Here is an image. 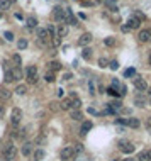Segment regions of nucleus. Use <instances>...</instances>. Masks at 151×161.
<instances>
[{
	"label": "nucleus",
	"mask_w": 151,
	"mask_h": 161,
	"mask_svg": "<svg viewBox=\"0 0 151 161\" xmlns=\"http://www.w3.org/2000/svg\"><path fill=\"white\" fill-rule=\"evenodd\" d=\"M0 17H2V12H0Z\"/></svg>",
	"instance_id": "052dcab7"
},
{
	"label": "nucleus",
	"mask_w": 151,
	"mask_h": 161,
	"mask_svg": "<svg viewBox=\"0 0 151 161\" xmlns=\"http://www.w3.org/2000/svg\"><path fill=\"white\" fill-rule=\"evenodd\" d=\"M150 105H151V97H150Z\"/></svg>",
	"instance_id": "13d9d810"
},
{
	"label": "nucleus",
	"mask_w": 151,
	"mask_h": 161,
	"mask_svg": "<svg viewBox=\"0 0 151 161\" xmlns=\"http://www.w3.org/2000/svg\"><path fill=\"white\" fill-rule=\"evenodd\" d=\"M117 124H124V125L132 127V129H138V127L141 125V122H139V119H136V117H129V119H119Z\"/></svg>",
	"instance_id": "7ed1b4c3"
},
{
	"label": "nucleus",
	"mask_w": 151,
	"mask_h": 161,
	"mask_svg": "<svg viewBox=\"0 0 151 161\" xmlns=\"http://www.w3.org/2000/svg\"><path fill=\"white\" fill-rule=\"evenodd\" d=\"M12 75H14V80H20L22 78V71H20L19 68H14L12 70Z\"/></svg>",
	"instance_id": "c85d7f7f"
},
{
	"label": "nucleus",
	"mask_w": 151,
	"mask_h": 161,
	"mask_svg": "<svg viewBox=\"0 0 151 161\" xmlns=\"http://www.w3.org/2000/svg\"><path fill=\"white\" fill-rule=\"evenodd\" d=\"M148 93H150V97H151V90H150V92H148Z\"/></svg>",
	"instance_id": "4d7b16f0"
},
{
	"label": "nucleus",
	"mask_w": 151,
	"mask_h": 161,
	"mask_svg": "<svg viewBox=\"0 0 151 161\" xmlns=\"http://www.w3.org/2000/svg\"><path fill=\"white\" fill-rule=\"evenodd\" d=\"M14 63H16V68H19V65H20V56L19 54H14Z\"/></svg>",
	"instance_id": "c9c22d12"
},
{
	"label": "nucleus",
	"mask_w": 151,
	"mask_h": 161,
	"mask_svg": "<svg viewBox=\"0 0 151 161\" xmlns=\"http://www.w3.org/2000/svg\"><path fill=\"white\" fill-rule=\"evenodd\" d=\"M88 88H90V93H92V95H95V82H94V80L90 82V85H88Z\"/></svg>",
	"instance_id": "58836bf2"
},
{
	"label": "nucleus",
	"mask_w": 151,
	"mask_h": 161,
	"mask_svg": "<svg viewBox=\"0 0 151 161\" xmlns=\"http://www.w3.org/2000/svg\"><path fill=\"white\" fill-rule=\"evenodd\" d=\"M3 82H5V83H12V82H14V75H12V71H10V70H9V71H5Z\"/></svg>",
	"instance_id": "5701e85b"
},
{
	"label": "nucleus",
	"mask_w": 151,
	"mask_h": 161,
	"mask_svg": "<svg viewBox=\"0 0 151 161\" xmlns=\"http://www.w3.org/2000/svg\"><path fill=\"white\" fill-rule=\"evenodd\" d=\"M98 66H100V68H107V66H109V61H107L105 58H100V59H98Z\"/></svg>",
	"instance_id": "2f4dec72"
},
{
	"label": "nucleus",
	"mask_w": 151,
	"mask_h": 161,
	"mask_svg": "<svg viewBox=\"0 0 151 161\" xmlns=\"http://www.w3.org/2000/svg\"><path fill=\"white\" fill-rule=\"evenodd\" d=\"M44 156H46L44 149H38V151L34 153V158H36V161H42V160H44Z\"/></svg>",
	"instance_id": "412c9836"
},
{
	"label": "nucleus",
	"mask_w": 151,
	"mask_h": 161,
	"mask_svg": "<svg viewBox=\"0 0 151 161\" xmlns=\"http://www.w3.org/2000/svg\"><path fill=\"white\" fill-rule=\"evenodd\" d=\"M82 56H83L85 59H90V58H92V49H90V48H83V51H82Z\"/></svg>",
	"instance_id": "a878e982"
},
{
	"label": "nucleus",
	"mask_w": 151,
	"mask_h": 161,
	"mask_svg": "<svg viewBox=\"0 0 151 161\" xmlns=\"http://www.w3.org/2000/svg\"><path fill=\"white\" fill-rule=\"evenodd\" d=\"M138 160L139 161H151V158H150V154H148V151H141L139 156H138Z\"/></svg>",
	"instance_id": "4be33fe9"
},
{
	"label": "nucleus",
	"mask_w": 151,
	"mask_h": 161,
	"mask_svg": "<svg viewBox=\"0 0 151 161\" xmlns=\"http://www.w3.org/2000/svg\"><path fill=\"white\" fill-rule=\"evenodd\" d=\"M134 105H138V107H144V105H146V102H144V98L139 95V97H136V100H134Z\"/></svg>",
	"instance_id": "393cba45"
},
{
	"label": "nucleus",
	"mask_w": 151,
	"mask_h": 161,
	"mask_svg": "<svg viewBox=\"0 0 151 161\" xmlns=\"http://www.w3.org/2000/svg\"><path fill=\"white\" fill-rule=\"evenodd\" d=\"M10 97H12V92H10V90L0 88V98H2V100H9Z\"/></svg>",
	"instance_id": "dca6fc26"
},
{
	"label": "nucleus",
	"mask_w": 151,
	"mask_h": 161,
	"mask_svg": "<svg viewBox=\"0 0 151 161\" xmlns=\"http://www.w3.org/2000/svg\"><path fill=\"white\" fill-rule=\"evenodd\" d=\"M150 41H151V39H150Z\"/></svg>",
	"instance_id": "680f3d73"
},
{
	"label": "nucleus",
	"mask_w": 151,
	"mask_h": 161,
	"mask_svg": "<svg viewBox=\"0 0 151 161\" xmlns=\"http://www.w3.org/2000/svg\"><path fill=\"white\" fill-rule=\"evenodd\" d=\"M82 149H83L82 144H75V146H73V151H75V153H82Z\"/></svg>",
	"instance_id": "79ce46f5"
},
{
	"label": "nucleus",
	"mask_w": 151,
	"mask_h": 161,
	"mask_svg": "<svg viewBox=\"0 0 151 161\" xmlns=\"http://www.w3.org/2000/svg\"><path fill=\"white\" fill-rule=\"evenodd\" d=\"M148 154H150V158H151V151H148Z\"/></svg>",
	"instance_id": "5fc2aeb1"
},
{
	"label": "nucleus",
	"mask_w": 151,
	"mask_h": 161,
	"mask_svg": "<svg viewBox=\"0 0 151 161\" xmlns=\"http://www.w3.org/2000/svg\"><path fill=\"white\" fill-rule=\"evenodd\" d=\"M38 68L34 66V65H31V66H27V70H26V80H27V83H31V85H34L36 82H38Z\"/></svg>",
	"instance_id": "f03ea898"
},
{
	"label": "nucleus",
	"mask_w": 151,
	"mask_h": 161,
	"mask_svg": "<svg viewBox=\"0 0 151 161\" xmlns=\"http://www.w3.org/2000/svg\"><path fill=\"white\" fill-rule=\"evenodd\" d=\"M36 26H38V20H36V17H29V19H27V27H29V29H34Z\"/></svg>",
	"instance_id": "b1692460"
},
{
	"label": "nucleus",
	"mask_w": 151,
	"mask_h": 161,
	"mask_svg": "<svg viewBox=\"0 0 151 161\" xmlns=\"http://www.w3.org/2000/svg\"><path fill=\"white\" fill-rule=\"evenodd\" d=\"M48 32H49L53 37H56V29H55L53 26H49V27H48Z\"/></svg>",
	"instance_id": "e433bc0d"
},
{
	"label": "nucleus",
	"mask_w": 151,
	"mask_h": 161,
	"mask_svg": "<svg viewBox=\"0 0 151 161\" xmlns=\"http://www.w3.org/2000/svg\"><path fill=\"white\" fill-rule=\"evenodd\" d=\"M3 117V107H0V119Z\"/></svg>",
	"instance_id": "3c124183"
},
{
	"label": "nucleus",
	"mask_w": 151,
	"mask_h": 161,
	"mask_svg": "<svg viewBox=\"0 0 151 161\" xmlns=\"http://www.w3.org/2000/svg\"><path fill=\"white\" fill-rule=\"evenodd\" d=\"M109 65H111V68H112V70H117V68H119V63H117L115 59H114V61H111Z\"/></svg>",
	"instance_id": "a19ab883"
},
{
	"label": "nucleus",
	"mask_w": 151,
	"mask_h": 161,
	"mask_svg": "<svg viewBox=\"0 0 151 161\" xmlns=\"http://www.w3.org/2000/svg\"><path fill=\"white\" fill-rule=\"evenodd\" d=\"M70 117H71L73 121H82V119H83V114H82L80 110H75V108H71V110H70Z\"/></svg>",
	"instance_id": "4468645a"
},
{
	"label": "nucleus",
	"mask_w": 151,
	"mask_h": 161,
	"mask_svg": "<svg viewBox=\"0 0 151 161\" xmlns=\"http://www.w3.org/2000/svg\"><path fill=\"white\" fill-rule=\"evenodd\" d=\"M138 39H139V42H148L151 39V32L150 31H139V34H138Z\"/></svg>",
	"instance_id": "9b49d317"
},
{
	"label": "nucleus",
	"mask_w": 151,
	"mask_h": 161,
	"mask_svg": "<svg viewBox=\"0 0 151 161\" xmlns=\"http://www.w3.org/2000/svg\"><path fill=\"white\" fill-rule=\"evenodd\" d=\"M36 34H38V37L41 39V41H46V39L49 37V32H48V29H38V31H36Z\"/></svg>",
	"instance_id": "2eb2a0df"
},
{
	"label": "nucleus",
	"mask_w": 151,
	"mask_h": 161,
	"mask_svg": "<svg viewBox=\"0 0 151 161\" xmlns=\"http://www.w3.org/2000/svg\"><path fill=\"white\" fill-rule=\"evenodd\" d=\"M70 100H71V108L78 110V108L82 107V100L76 97V93H70Z\"/></svg>",
	"instance_id": "9d476101"
},
{
	"label": "nucleus",
	"mask_w": 151,
	"mask_h": 161,
	"mask_svg": "<svg viewBox=\"0 0 151 161\" xmlns=\"http://www.w3.org/2000/svg\"><path fill=\"white\" fill-rule=\"evenodd\" d=\"M71 76H73V75H71V73H65V76H63V80H70V78H71Z\"/></svg>",
	"instance_id": "de8ad7c7"
},
{
	"label": "nucleus",
	"mask_w": 151,
	"mask_h": 161,
	"mask_svg": "<svg viewBox=\"0 0 151 161\" xmlns=\"http://www.w3.org/2000/svg\"><path fill=\"white\" fill-rule=\"evenodd\" d=\"M92 39H94V37H92L90 32H83V34L80 36V39H78V42H80L82 46H87V44H90V42H92Z\"/></svg>",
	"instance_id": "1a4fd4ad"
},
{
	"label": "nucleus",
	"mask_w": 151,
	"mask_h": 161,
	"mask_svg": "<svg viewBox=\"0 0 151 161\" xmlns=\"http://www.w3.org/2000/svg\"><path fill=\"white\" fill-rule=\"evenodd\" d=\"M9 65H10L9 61H3V70H5V71H9Z\"/></svg>",
	"instance_id": "49530a36"
},
{
	"label": "nucleus",
	"mask_w": 151,
	"mask_h": 161,
	"mask_svg": "<svg viewBox=\"0 0 151 161\" xmlns=\"http://www.w3.org/2000/svg\"><path fill=\"white\" fill-rule=\"evenodd\" d=\"M104 2H105V3L112 9V7H115V2H117V0H104Z\"/></svg>",
	"instance_id": "ea45409f"
},
{
	"label": "nucleus",
	"mask_w": 151,
	"mask_h": 161,
	"mask_svg": "<svg viewBox=\"0 0 151 161\" xmlns=\"http://www.w3.org/2000/svg\"><path fill=\"white\" fill-rule=\"evenodd\" d=\"M16 146L12 143H7L5 146H3V149H2V158H0V161L3 160V161H10V160H14L16 158Z\"/></svg>",
	"instance_id": "f257e3e1"
},
{
	"label": "nucleus",
	"mask_w": 151,
	"mask_h": 161,
	"mask_svg": "<svg viewBox=\"0 0 151 161\" xmlns=\"http://www.w3.org/2000/svg\"><path fill=\"white\" fill-rule=\"evenodd\" d=\"M3 36H5V39H7V41H14V34H12L10 31H7V32H5Z\"/></svg>",
	"instance_id": "f704fd0d"
},
{
	"label": "nucleus",
	"mask_w": 151,
	"mask_h": 161,
	"mask_svg": "<svg viewBox=\"0 0 151 161\" xmlns=\"http://www.w3.org/2000/svg\"><path fill=\"white\" fill-rule=\"evenodd\" d=\"M66 32H68V31H66V27H65V26H61V27H59V29L56 31V36L59 37V39H61V37H65V36H66Z\"/></svg>",
	"instance_id": "bb28decb"
},
{
	"label": "nucleus",
	"mask_w": 151,
	"mask_h": 161,
	"mask_svg": "<svg viewBox=\"0 0 151 161\" xmlns=\"http://www.w3.org/2000/svg\"><path fill=\"white\" fill-rule=\"evenodd\" d=\"M53 15H55V19H56V20L63 22V20H65V10H63L61 7H56V9H55V14H53Z\"/></svg>",
	"instance_id": "f8f14e48"
},
{
	"label": "nucleus",
	"mask_w": 151,
	"mask_h": 161,
	"mask_svg": "<svg viewBox=\"0 0 151 161\" xmlns=\"http://www.w3.org/2000/svg\"><path fill=\"white\" fill-rule=\"evenodd\" d=\"M10 119H12V124H19L20 119H22V110L20 108H12V114H10Z\"/></svg>",
	"instance_id": "0eeeda50"
},
{
	"label": "nucleus",
	"mask_w": 151,
	"mask_h": 161,
	"mask_svg": "<svg viewBox=\"0 0 151 161\" xmlns=\"http://www.w3.org/2000/svg\"><path fill=\"white\" fill-rule=\"evenodd\" d=\"M51 108H53V110H58V108H59V104H55V102H53V104H51Z\"/></svg>",
	"instance_id": "09e8293b"
},
{
	"label": "nucleus",
	"mask_w": 151,
	"mask_h": 161,
	"mask_svg": "<svg viewBox=\"0 0 151 161\" xmlns=\"http://www.w3.org/2000/svg\"><path fill=\"white\" fill-rule=\"evenodd\" d=\"M119 148H121V151H124V153H134V146H132V143H129V141H119Z\"/></svg>",
	"instance_id": "423d86ee"
},
{
	"label": "nucleus",
	"mask_w": 151,
	"mask_h": 161,
	"mask_svg": "<svg viewBox=\"0 0 151 161\" xmlns=\"http://www.w3.org/2000/svg\"><path fill=\"white\" fill-rule=\"evenodd\" d=\"M148 127L151 129V117H148Z\"/></svg>",
	"instance_id": "603ef678"
},
{
	"label": "nucleus",
	"mask_w": 151,
	"mask_h": 161,
	"mask_svg": "<svg viewBox=\"0 0 151 161\" xmlns=\"http://www.w3.org/2000/svg\"><path fill=\"white\" fill-rule=\"evenodd\" d=\"M59 108H61V110H70V108H71V100H70V98H65V100L59 104Z\"/></svg>",
	"instance_id": "a211bd4d"
},
{
	"label": "nucleus",
	"mask_w": 151,
	"mask_h": 161,
	"mask_svg": "<svg viewBox=\"0 0 151 161\" xmlns=\"http://www.w3.org/2000/svg\"><path fill=\"white\" fill-rule=\"evenodd\" d=\"M121 31H122V32H129L131 29H129V27H127V26L124 24V26H121Z\"/></svg>",
	"instance_id": "c03bdc74"
},
{
	"label": "nucleus",
	"mask_w": 151,
	"mask_h": 161,
	"mask_svg": "<svg viewBox=\"0 0 151 161\" xmlns=\"http://www.w3.org/2000/svg\"><path fill=\"white\" fill-rule=\"evenodd\" d=\"M92 127H94V124H92L90 121H85V122L82 124V129H80V131H82V134H87V132H88Z\"/></svg>",
	"instance_id": "f3484780"
},
{
	"label": "nucleus",
	"mask_w": 151,
	"mask_h": 161,
	"mask_svg": "<svg viewBox=\"0 0 151 161\" xmlns=\"http://www.w3.org/2000/svg\"><path fill=\"white\" fill-rule=\"evenodd\" d=\"M82 3H83V5H87V7H90V5H92V2H88V0H83Z\"/></svg>",
	"instance_id": "8fccbe9b"
},
{
	"label": "nucleus",
	"mask_w": 151,
	"mask_h": 161,
	"mask_svg": "<svg viewBox=\"0 0 151 161\" xmlns=\"http://www.w3.org/2000/svg\"><path fill=\"white\" fill-rule=\"evenodd\" d=\"M134 68H129V70H126V73H124V76H134Z\"/></svg>",
	"instance_id": "4c0bfd02"
},
{
	"label": "nucleus",
	"mask_w": 151,
	"mask_h": 161,
	"mask_svg": "<svg viewBox=\"0 0 151 161\" xmlns=\"http://www.w3.org/2000/svg\"><path fill=\"white\" fill-rule=\"evenodd\" d=\"M17 48L19 49H26L27 48V39H19L17 41Z\"/></svg>",
	"instance_id": "c756f323"
},
{
	"label": "nucleus",
	"mask_w": 151,
	"mask_h": 161,
	"mask_svg": "<svg viewBox=\"0 0 151 161\" xmlns=\"http://www.w3.org/2000/svg\"><path fill=\"white\" fill-rule=\"evenodd\" d=\"M88 114H92V115H97L98 112H97V110H95L94 107H88Z\"/></svg>",
	"instance_id": "a18cd8bd"
},
{
	"label": "nucleus",
	"mask_w": 151,
	"mask_h": 161,
	"mask_svg": "<svg viewBox=\"0 0 151 161\" xmlns=\"http://www.w3.org/2000/svg\"><path fill=\"white\" fill-rule=\"evenodd\" d=\"M26 92H27V87H26V85H19V87L16 88V93H17V95H26Z\"/></svg>",
	"instance_id": "cd10ccee"
},
{
	"label": "nucleus",
	"mask_w": 151,
	"mask_h": 161,
	"mask_svg": "<svg viewBox=\"0 0 151 161\" xmlns=\"http://www.w3.org/2000/svg\"><path fill=\"white\" fill-rule=\"evenodd\" d=\"M107 93H109L111 97H122V95H121V93H119L117 90H114L112 87H109V90H107Z\"/></svg>",
	"instance_id": "7c9ffc66"
},
{
	"label": "nucleus",
	"mask_w": 151,
	"mask_h": 161,
	"mask_svg": "<svg viewBox=\"0 0 151 161\" xmlns=\"http://www.w3.org/2000/svg\"><path fill=\"white\" fill-rule=\"evenodd\" d=\"M126 26H127L131 31H134V29H138V27L141 26V20H139L138 17H134V15H132V17H129V20L126 22Z\"/></svg>",
	"instance_id": "6e6552de"
},
{
	"label": "nucleus",
	"mask_w": 151,
	"mask_h": 161,
	"mask_svg": "<svg viewBox=\"0 0 151 161\" xmlns=\"http://www.w3.org/2000/svg\"><path fill=\"white\" fill-rule=\"evenodd\" d=\"M150 65H151V54H150Z\"/></svg>",
	"instance_id": "6e6d98bb"
},
{
	"label": "nucleus",
	"mask_w": 151,
	"mask_h": 161,
	"mask_svg": "<svg viewBox=\"0 0 151 161\" xmlns=\"http://www.w3.org/2000/svg\"><path fill=\"white\" fill-rule=\"evenodd\" d=\"M20 153L24 154V156H29L31 153H32V143H26L22 146V149H20Z\"/></svg>",
	"instance_id": "ddd939ff"
},
{
	"label": "nucleus",
	"mask_w": 151,
	"mask_h": 161,
	"mask_svg": "<svg viewBox=\"0 0 151 161\" xmlns=\"http://www.w3.org/2000/svg\"><path fill=\"white\" fill-rule=\"evenodd\" d=\"M75 156V151H73V146H66V148H63L61 149V158L65 161H68V160H71Z\"/></svg>",
	"instance_id": "39448f33"
},
{
	"label": "nucleus",
	"mask_w": 151,
	"mask_h": 161,
	"mask_svg": "<svg viewBox=\"0 0 151 161\" xmlns=\"http://www.w3.org/2000/svg\"><path fill=\"white\" fill-rule=\"evenodd\" d=\"M10 2H12V3H14V2H16V0H10Z\"/></svg>",
	"instance_id": "bf43d9fd"
},
{
	"label": "nucleus",
	"mask_w": 151,
	"mask_h": 161,
	"mask_svg": "<svg viewBox=\"0 0 151 161\" xmlns=\"http://www.w3.org/2000/svg\"><path fill=\"white\" fill-rule=\"evenodd\" d=\"M53 44H55V46H59V44H61V39H59V37H53Z\"/></svg>",
	"instance_id": "37998d69"
},
{
	"label": "nucleus",
	"mask_w": 151,
	"mask_h": 161,
	"mask_svg": "<svg viewBox=\"0 0 151 161\" xmlns=\"http://www.w3.org/2000/svg\"><path fill=\"white\" fill-rule=\"evenodd\" d=\"M61 68H63V66H61L59 61H51V63H49V70H51V71H59Z\"/></svg>",
	"instance_id": "6ab92c4d"
},
{
	"label": "nucleus",
	"mask_w": 151,
	"mask_h": 161,
	"mask_svg": "<svg viewBox=\"0 0 151 161\" xmlns=\"http://www.w3.org/2000/svg\"><path fill=\"white\" fill-rule=\"evenodd\" d=\"M134 87H136L138 92H144V90H148V83H146V80H144V78L136 76V78H134Z\"/></svg>",
	"instance_id": "20e7f679"
},
{
	"label": "nucleus",
	"mask_w": 151,
	"mask_h": 161,
	"mask_svg": "<svg viewBox=\"0 0 151 161\" xmlns=\"http://www.w3.org/2000/svg\"><path fill=\"white\" fill-rule=\"evenodd\" d=\"M104 42H105V46H114V42H115V41H114V37H105V41H104Z\"/></svg>",
	"instance_id": "72a5a7b5"
},
{
	"label": "nucleus",
	"mask_w": 151,
	"mask_h": 161,
	"mask_svg": "<svg viewBox=\"0 0 151 161\" xmlns=\"http://www.w3.org/2000/svg\"><path fill=\"white\" fill-rule=\"evenodd\" d=\"M10 5H12V2H10V0H0V12H2V10L10 9Z\"/></svg>",
	"instance_id": "aec40b11"
},
{
	"label": "nucleus",
	"mask_w": 151,
	"mask_h": 161,
	"mask_svg": "<svg viewBox=\"0 0 151 161\" xmlns=\"http://www.w3.org/2000/svg\"><path fill=\"white\" fill-rule=\"evenodd\" d=\"M122 161H134L132 158H126V160H122Z\"/></svg>",
	"instance_id": "864d4df0"
},
{
	"label": "nucleus",
	"mask_w": 151,
	"mask_h": 161,
	"mask_svg": "<svg viewBox=\"0 0 151 161\" xmlns=\"http://www.w3.org/2000/svg\"><path fill=\"white\" fill-rule=\"evenodd\" d=\"M44 78H46V82H49V83H51V82H55V80H56V78H55V73H53V71L46 73V76H44Z\"/></svg>",
	"instance_id": "473e14b6"
}]
</instances>
